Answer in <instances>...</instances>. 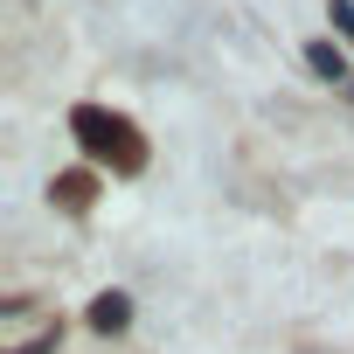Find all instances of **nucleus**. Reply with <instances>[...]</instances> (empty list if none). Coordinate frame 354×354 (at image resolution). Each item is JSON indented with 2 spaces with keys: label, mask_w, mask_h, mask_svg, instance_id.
<instances>
[{
  "label": "nucleus",
  "mask_w": 354,
  "mask_h": 354,
  "mask_svg": "<svg viewBox=\"0 0 354 354\" xmlns=\"http://www.w3.org/2000/svg\"><path fill=\"white\" fill-rule=\"evenodd\" d=\"M70 132H77V146H84L97 167H118V174H139V167H146V132H139L132 118L104 111V104H77V111H70Z\"/></svg>",
  "instance_id": "1"
},
{
  "label": "nucleus",
  "mask_w": 354,
  "mask_h": 354,
  "mask_svg": "<svg viewBox=\"0 0 354 354\" xmlns=\"http://www.w3.org/2000/svg\"><path fill=\"white\" fill-rule=\"evenodd\" d=\"M91 326H97V333H125V326H132V299H125V292H97V299H91Z\"/></svg>",
  "instance_id": "2"
},
{
  "label": "nucleus",
  "mask_w": 354,
  "mask_h": 354,
  "mask_svg": "<svg viewBox=\"0 0 354 354\" xmlns=\"http://www.w3.org/2000/svg\"><path fill=\"white\" fill-rule=\"evenodd\" d=\"M91 195H97V174H84V167L56 181V202H63V209H91Z\"/></svg>",
  "instance_id": "3"
},
{
  "label": "nucleus",
  "mask_w": 354,
  "mask_h": 354,
  "mask_svg": "<svg viewBox=\"0 0 354 354\" xmlns=\"http://www.w3.org/2000/svg\"><path fill=\"white\" fill-rule=\"evenodd\" d=\"M306 63H313L326 84H340V77H347V56H340L333 42H306Z\"/></svg>",
  "instance_id": "4"
},
{
  "label": "nucleus",
  "mask_w": 354,
  "mask_h": 354,
  "mask_svg": "<svg viewBox=\"0 0 354 354\" xmlns=\"http://www.w3.org/2000/svg\"><path fill=\"white\" fill-rule=\"evenodd\" d=\"M8 354H56V333H35V340H21V347H8Z\"/></svg>",
  "instance_id": "5"
}]
</instances>
